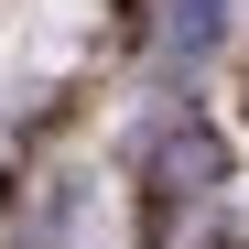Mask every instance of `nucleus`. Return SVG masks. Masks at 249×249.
<instances>
[{
    "mask_svg": "<svg viewBox=\"0 0 249 249\" xmlns=\"http://www.w3.org/2000/svg\"><path fill=\"white\" fill-rule=\"evenodd\" d=\"M217 184H228V141L206 130V119H162L152 152H141V195H152V217H174V206L217 195Z\"/></svg>",
    "mask_w": 249,
    "mask_h": 249,
    "instance_id": "1",
    "label": "nucleus"
},
{
    "mask_svg": "<svg viewBox=\"0 0 249 249\" xmlns=\"http://www.w3.org/2000/svg\"><path fill=\"white\" fill-rule=\"evenodd\" d=\"M217 22H228V0H174V11H162V54L195 65L206 44H217Z\"/></svg>",
    "mask_w": 249,
    "mask_h": 249,
    "instance_id": "2",
    "label": "nucleus"
}]
</instances>
